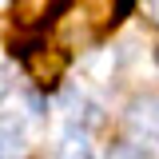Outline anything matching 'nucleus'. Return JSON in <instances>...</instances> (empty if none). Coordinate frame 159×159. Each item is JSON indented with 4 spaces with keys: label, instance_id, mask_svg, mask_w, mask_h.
I'll use <instances>...</instances> for the list:
<instances>
[{
    "label": "nucleus",
    "instance_id": "nucleus-1",
    "mask_svg": "<svg viewBox=\"0 0 159 159\" xmlns=\"http://www.w3.org/2000/svg\"><path fill=\"white\" fill-rule=\"evenodd\" d=\"M24 68H28V76L36 80V84L52 88V84L64 76L68 56H64L60 48H32V52H24Z\"/></svg>",
    "mask_w": 159,
    "mask_h": 159
},
{
    "label": "nucleus",
    "instance_id": "nucleus-2",
    "mask_svg": "<svg viewBox=\"0 0 159 159\" xmlns=\"http://www.w3.org/2000/svg\"><path fill=\"white\" fill-rule=\"evenodd\" d=\"M80 8H84V16L96 24V32H107L111 24L131 12V0H80Z\"/></svg>",
    "mask_w": 159,
    "mask_h": 159
},
{
    "label": "nucleus",
    "instance_id": "nucleus-3",
    "mask_svg": "<svg viewBox=\"0 0 159 159\" xmlns=\"http://www.w3.org/2000/svg\"><path fill=\"white\" fill-rule=\"evenodd\" d=\"M24 151V123L16 111H0V159H20Z\"/></svg>",
    "mask_w": 159,
    "mask_h": 159
},
{
    "label": "nucleus",
    "instance_id": "nucleus-4",
    "mask_svg": "<svg viewBox=\"0 0 159 159\" xmlns=\"http://www.w3.org/2000/svg\"><path fill=\"white\" fill-rule=\"evenodd\" d=\"M60 159H92V139L84 127H68L60 135Z\"/></svg>",
    "mask_w": 159,
    "mask_h": 159
},
{
    "label": "nucleus",
    "instance_id": "nucleus-5",
    "mask_svg": "<svg viewBox=\"0 0 159 159\" xmlns=\"http://www.w3.org/2000/svg\"><path fill=\"white\" fill-rule=\"evenodd\" d=\"M64 107H68V116L76 119V123H80V119H84V123H96V119H99V103L88 99L84 92H76V88L64 96Z\"/></svg>",
    "mask_w": 159,
    "mask_h": 159
},
{
    "label": "nucleus",
    "instance_id": "nucleus-6",
    "mask_svg": "<svg viewBox=\"0 0 159 159\" xmlns=\"http://www.w3.org/2000/svg\"><path fill=\"white\" fill-rule=\"evenodd\" d=\"M135 127H143L147 135H159V96H147L135 103Z\"/></svg>",
    "mask_w": 159,
    "mask_h": 159
},
{
    "label": "nucleus",
    "instance_id": "nucleus-7",
    "mask_svg": "<svg viewBox=\"0 0 159 159\" xmlns=\"http://www.w3.org/2000/svg\"><path fill=\"white\" fill-rule=\"evenodd\" d=\"M56 8V0H16V20L20 24H40Z\"/></svg>",
    "mask_w": 159,
    "mask_h": 159
},
{
    "label": "nucleus",
    "instance_id": "nucleus-8",
    "mask_svg": "<svg viewBox=\"0 0 159 159\" xmlns=\"http://www.w3.org/2000/svg\"><path fill=\"white\" fill-rule=\"evenodd\" d=\"M107 159H143V155H139L131 143H116V147L107 151Z\"/></svg>",
    "mask_w": 159,
    "mask_h": 159
},
{
    "label": "nucleus",
    "instance_id": "nucleus-9",
    "mask_svg": "<svg viewBox=\"0 0 159 159\" xmlns=\"http://www.w3.org/2000/svg\"><path fill=\"white\" fill-rule=\"evenodd\" d=\"M147 8H151V12H155V20H159V0H147Z\"/></svg>",
    "mask_w": 159,
    "mask_h": 159
},
{
    "label": "nucleus",
    "instance_id": "nucleus-10",
    "mask_svg": "<svg viewBox=\"0 0 159 159\" xmlns=\"http://www.w3.org/2000/svg\"><path fill=\"white\" fill-rule=\"evenodd\" d=\"M0 96H4V80H0Z\"/></svg>",
    "mask_w": 159,
    "mask_h": 159
}]
</instances>
